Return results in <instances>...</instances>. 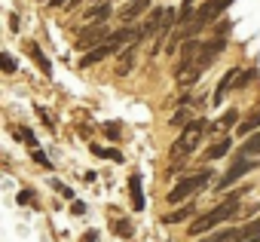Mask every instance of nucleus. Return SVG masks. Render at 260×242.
<instances>
[{"mask_svg":"<svg viewBox=\"0 0 260 242\" xmlns=\"http://www.w3.org/2000/svg\"><path fill=\"white\" fill-rule=\"evenodd\" d=\"M233 4H236V0H205V4H202V7L196 10L193 22H190V25H187L184 31H178V40H190L193 34H199V31H202L205 25H211V22H214V19H217V16H220V13L226 10V7H233ZM175 49H178V46H172L169 52H175Z\"/></svg>","mask_w":260,"mask_h":242,"instance_id":"f257e3e1","label":"nucleus"},{"mask_svg":"<svg viewBox=\"0 0 260 242\" xmlns=\"http://www.w3.org/2000/svg\"><path fill=\"white\" fill-rule=\"evenodd\" d=\"M239 208H242V199H223L220 205H214L211 211H205L202 218H196L193 224H190V236H202V233H208L211 227H217L220 221H226V218H236L239 215Z\"/></svg>","mask_w":260,"mask_h":242,"instance_id":"f03ea898","label":"nucleus"},{"mask_svg":"<svg viewBox=\"0 0 260 242\" xmlns=\"http://www.w3.org/2000/svg\"><path fill=\"white\" fill-rule=\"evenodd\" d=\"M205 129H208V123H205V116H193V119H190V123L184 126V132H181V138L175 141V147H172V157H175V160H184L187 154H193Z\"/></svg>","mask_w":260,"mask_h":242,"instance_id":"7ed1b4c3","label":"nucleus"},{"mask_svg":"<svg viewBox=\"0 0 260 242\" xmlns=\"http://www.w3.org/2000/svg\"><path fill=\"white\" fill-rule=\"evenodd\" d=\"M208 181H211V169H199L196 175H187L184 181H178V184L172 187V193H169V202L175 205V202H184V199H190V196L202 193Z\"/></svg>","mask_w":260,"mask_h":242,"instance_id":"20e7f679","label":"nucleus"},{"mask_svg":"<svg viewBox=\"0 0 260 242\" xmlns=\"http://www.w3.org/2000/svg\"><path fill=\"white\" fill-rule=\"evenodd\" d=\"M107 40H110V31H107L104 25H86V28L77 34V46H74V49H80V52H92V49L104 46Z\"/></svg>","mask_w":260,"mask_h":242,"instance_id":"39448f33","label":"nucleus"},{"mask_svg":"<svg viewBox=\"0 0 260 242\" xmlns=\"http://www.w3.org/2000/svg\"><path fill=\"white\" fill-rule=\"evenodd\" d=\"M257 166H260L257 160H251V157H239V160H236V163H233V166L226 169V175H220V178H217V184H214V190L220 193V190H226V187H233V184H236L239 178H245V175H248V172H254Z\"/></svg>","mask_w":260,"mask_h":242,"instance_id":"423d86ee","label":"nucleus"},{"mask_svg":"<svg viewBox=\"0 0 260 242\" xmlns=\"http://www.w3.org/2000/svg\"><path fill=\"white\" fill-rule=\"evenodd\" d=\"M166 13H169V7H156V10H150L147 22L141 25V37H153V34H159V31L166 28Z\"/></svg>","mask_w":260,"mask_h":242,"instance_id":"0eeeda50","label":"nucleus"},{"mask_svg":"<svg viewBox=\"0 0 260 242\" xmlns=\"http://www.w3.org/2000/svg\"><path fill=\"white\" fill-rule=\"evenodd\" d=\"M239 71L242 68H230V71H223V77H220V83L214 86V104H220L226 95H230V89H236V80H239Z\"/></svg>","mask_w":260,"mask_h":242,"instance_id":"6e6552de","label":"nucleus"},{"mask_svg":"<svg viewBox=\"0 0 260 242\" xmlns=\"http://www.w3.org/2000/svg\"><path fill=\"white\" fill-rule=\"evenodd\" d=\"M150 10V0H132V4H125L122 10H119V19H122V25H132L138 16H144Z\"/></svg>","mask_w":260,"mask_h":242,"instance_id":"1a4fd4ad","label":"nucleus"},{"mask_svg":"<svg viewBox=\"0 0 260 242\" xmlns=\"http://www.w3.org/2000/svg\"><path fill=\"white\" fill-rule=\"evenodd\" d=\"M116 49H119V46H116V43H113V40H107V43H104V46H98V49H92V52H86V55H83V62H80V65H83V68H92V65H98V62H101V58H107V55H113V52H116Z\"/></svg>","mask_w":260,"mask_h":242,"instance_id":"9d476101","label":"nucleus"},{"mask_svg":"<svg viewBox=\"0 0 260 242\" xmlns=\"http://www.w3.org/2000/svg\"><path fill=\"white\" fill-rule=\"evenodd\" d=\"M107 19H110V4H92L83 13V22H89V25H104Z\"/></svg>","mask_w":260,"mask_h":242,"instance_id":"9b49d317","label":"nucleus"},{"mask_svg":"<svg viewBox=\"0 0 260 242\" xmlns=\"http://www.w3.org/2000/svg\"><path fill=\"white\" fill-rule=\"evenodd\" d=\"M25 52H28V55L34 58V65H37V68H40V71H43L46 77L52 74V65H49V58L43 55V49H40V46H37L34 40H28V43H25Z\"/></svg>","mask_w":260,"mask_h":242,"instance_id":"f8f14e48","label":"nucleus"},{"mask_svg":"<svg viewBox=\"0 0 260 242\" xmlns=\"http://www.w3.org/2000/svg\"><path fill=\"white\" fill-rule=\"evenodd\" d=\"M135 52H138V43H132V46H125V49H122V55H119V62H116V74H119V77L132 74V65H135Z\"/></svg>","mask_w":260,"mask_h":242,"instance_id":"ddd939ff","label":"nucleus"},{"mask_svg":"<svg viewBox=\"0 0 260 242\" xmlns=\"http://www.w3.org/2000/svg\"><path fill=\"white\" fill-rule=\"evenodd\" d=\"M128 190H132V208L141 211L144 208V190H141V175H132L128 178Z\"/></svg>","mask_w":260,"mask_h":242,"instance_id":"4468645a","label":"nucleus"},{"mask_svg":"<svg viewBox=\"0 0 260 242\" xmlns=\"http://www.w3.org/2000/svg\"><path fill=\"white\" fill-rule=\"evenodd\" d=\"M193 215H196V205H181V208L162 215V224H181V221H187V218H193Z\"/></svg>","mask_w":260,"mask_h":242,"instance_id":"2eb2a0df","label":"nucleus"},{"mask_svg":"<svg viewBox=\"0 0 260 242\" xmlns=\"http://www.w3.org/2000/svg\"><path fill=\"white\" fill-rule=\"evenodd\" d=\"M257 129H260V107L248 116V119H242V123H239V135H257Z\"/></svg>","mask_w":260,"mask_h":242,"instance_id":"dca6fc26","label":"nucleus"},{"mask_svg":"<svg viewBox=\"0 0 260 242\" xmlns=\"http://www.w3.org/2000/svg\"><path fill=\"white\" fill-rule=\"evenodd\" d=\"M230 144H233V141L223 135L220 141H214V144L205 150V160H220V157H226V154H230Z\"/></svg>","mask_w":260,"mask_h":242,"instance_id":"f3484780","label":"nucleus"},{"mask_svg":"<svg viewBox=\"0 0 260 242\" xmlns=\"http://www.w3.org/2000/svg\"><path fill=\"white\" fill-rule=\"evenodd\" d=\"M239 157H251V160H257V157H260V132H257V135H251V138L242 144V154H239Z\"/></svg>","mask_w":260,"mask_h":242,"instance_id":"a211bd4d","label":"nucleus"},{"mask_svg":"<svg viewBox=\"0 0 260 242\" xmlns=\"http://www.w3.org/2000/svg\"><path fill=\"white\" fill-rule=\"evenodd\" d=\"M89 150H92V157H98V160H113V163H122V154H119V150H107V147H98V144H92Z\"/></svg>","mask_w":260,"mask_h":242,"instance_id":"6ab92c4d","label":"nucleus"},{"mask_svg":"<svg viewBox=\"0 0 260 242\" xmlns=\"http://www.w3.org/2000/svg\"><path fill=\"white\" fill-rule=\"evenodd\" d=\"M190 119H193V116H190V110H184V107H181V110H175V113H172L169 123H172V126H178V129H184Z\"/></svg>","mask_w":260,"mask_h":242,"instance_id":"aec40b11","label":"nucleus"},{"mask_svg":"<svg viewBox=\"0 0 260 242\" xmlns=\"http://www.w3.org/2000/svg\"><path fill=\"white\" fill-rule=\"evenodd\" d=\"M220 126H223V129H233V126H239V110H226V113L220 116Z\"/></svg>","mask_w":260,"mask_h":242,"instance_id":"412c9836","label":"nucleus"},{"mask_svg":"<svg viewBox=\"0 0 260 242\" xmlns=\"http://www.w3.org/2000/svg\"><path fill=\"white\" fill-rule=\"evenodd\" d=\"M254 77H257V71H254V68H248V71H239V80H236V89H245V86H248V83H251Z\"/></svg>","mask_w":260,"mask_h":242,"instance_id":"4be33fe9","label":"nucleus"},{"mask_svg":"<svg viewBox=\"0 0 260 242\" xmlns=\"http://www.w3.org/2000/svg\"><path fill=\"white\" fill-rule=\"evenodd\" d=\"M113 233L116 236H132V221H125V218L122 221H113Z\"/></svg>","mask_w":260,"mask_h":242,"instance_id":"5701e85b","label":"nucleus"},{"mask_svg":"<svg viewBox=\"0 0 260 242\" xmlns=\"http://www.w3.org/2000/svg\"><path fill=\"white\" fill-rule=\"evenodd\" d=\"M101 129H104V135H107L110 141H119V135H122V129H119V123H104Z\"/></svg>","mask_w":260,"mask_h":242,"instance_id":"b1692460","label":"nucleus"},{"mask_svg":"<svg viewBox=\"0 0 260 242\" xmlns=\"http://www.w3.org/2000/svg\"><path fill=\"white\" fill-rule=\"evenodd\" d=\"M0 62H4V71H7V74H16V58H13L10 52L0 55Z\"/></svg>","mask_w":260,"mask_h":242,"instance_id":"393cba45","label":"nucleus"},{"mask_svg":"<svg viewBox=\"0 0 260 242\" xmlns=\"http://www.w3.org/2000/svg\"><path fill=\"white\" fill-rule=\"evenodd\" d=\"M31 157H34V163H40V166H46V169H52V163H49V157H46L43 150H37V147H34V154H31Z\"/></svg>","mask_w":260,"mask_h":242,"instance_id":"a878e982","label":"nucleus"},{"mask_svg":"<svg viewBox=\"0 0 260 242\" xmlns=\"http://www.w3.org/2000/svg\"><path fill=\"white\" fill-rule=\"evenodd\" d=\"M52 187H55V190H58V193H61L64 199H74V190H71L68 184H61V181H52Z\"/></svg>","mask_w":260,"mask_h":242,"instance_id":"bb28decb","label":"nucleus"},{"mask_svg":"<svg viewBox=\"0 0 260 242\" xmlns=\"http://www.w3.org/2000/svg\"><path fill=\"white\" fill-rule=\"evenodd\" d=\"M19 202H22V205H25V202L34 205V202H37V199H34V190H22V193H19Z\"/></svg>","mask_w":260,"mask_h":242,"instance_id":"cd10ccee","label":"nucleus"},{"mask_svg":"<svg viewBox=\"0 0 260 242\" xmlns=\"http://www.w3.org/2000/svg\"><path fill=\"white\" fill-rule=\"evenodd\" d=\"M37 113H40V119H43V126H49V129H52V116H49L43 107H37Z\"/></svg>","mask_w":260,"mask_h":242,"instance_id":"c85d7f7f","label":"nucleus"},{"mask_svg":"<svg viewBox=\"0 0 260 242\" xmlns=\"http://www.w3.org/2000/svg\"><path fill=\"white\" fill-rule=\"evenodd\" d=\"M95 239H98V230H86L83 233V242H95Z\"/></svg>","mask_w":260,"mask_h":242,"instance_id":"c756f323","label":"nucleus"},{"mask_svg":"<svg viewBox=\"0 0 260 242\" xmlns=\"http://www.w3.org/2000/svg\"><path fill=\"white\" fill-rule=\"evenodd\" d=\"M74 215H86V205L83 202H74Z\"/></svg>","mask_w":260,"mask_h":242,"instance_id":"7c9ffc66","label":"nucleus"},{"mask_svg":"<svg viewBox=\"0 0 260 242\" xmlns=\"http://www.w3.org/2000/svg\"><path fill=\"white\" fill-rule=\"evenodd\" d=\"M68 0H49V7H64Z\"/></svg>","mask_w":260,"mask_h":242,"instance_id":"2f4dec72","label":"nucleus"},{"mask_svg":"<svg viewBox=\"0 0 260 242\" xmlns=\"http://www.w3.org/2000/svg\"><path fill=\"white\" fill-rule=\"evenodd\" d=\"M242 242H260V236H251V239H242Z\"/></svg>","mask_w":260,"mask_h":242,"instance_id":"473e14b6","label":"nucleus"},{"mask_svg":"<svg viewBox=\"0 0 260 242\" xmlns=\"http://www.w3.org/2000/svg\"><path fill=\"white\" fill-rule=\"evenodd\" d=\"M92 4H107V0H92Z\"/></svg>","mask_w":260,"mask_h":242,"instance_id":"72a5a7b5","label":"nucleus"},{"mask_svg":"<svg viewBox=\"0 0 260 242\" xmlns=\"http://www.w3.org/2000/svg\"><path fill=\"white\" fill-rule=\"evenodd\" d=\"M199 242H211V236H208V239H199Z\"/></svg>","mask_w":260,"mask_h":242,"instance_id":"f704fd0d","label":"nucleus"}]
</instances>
